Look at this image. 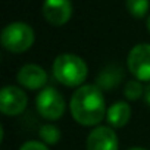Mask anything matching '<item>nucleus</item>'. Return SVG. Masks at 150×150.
<instances>
[{
    "instance_id": "7",
    "label": "nucleus",
    "mask_w": 150,
    "mask_h": 150,
    "mask_svg": "<svg viewBox=\"0 0 150 150\" xmlns=\"http://www.w3.org/2000/svg\"><path fill=\"white\" fill-rule=\"evenodd\" d=\"M86 147L87 150H118V135L112 127L99 125L88 134Z\"/></svg>"
},
{
    "instance_id": "15",
    "label": "nucleus",
    "mask_w": 150,
    "mask_h": 150,
    "mask_svg": "<svg viewBox=\"0 0 150 150\" xmlns=\"http://www.w3.org/2000/svg\"><path fill=\"white\" fill-rule=\"evenodd\" d=\"M19 150H49L47 146L44 143H40V141H27L24 143Z\"/></svg>"
},
{
    "instance_id": "16",
    "label": "nucleus",
    "mask_w": 150,
    "mask_h": 150,
    "mask_svg": "<svg viewBox=\"0 0 150 150\" xmlns=\"http://www.w3.org/2000/svg\"><path fill=\"white\" fill-rule=\"evenodd\" d=\"M143 97H144L146 103L150 106V86H147V87H146V90H144V96H143Z\"/></svg>"
},
{
    "instance_id": "10",
    "label": "nucleus",
    "mask_w": 150,
    "mask_h": 150,
    "mask_svg": "<svg viewBox=\"0 0 150 150\" xmlns=\"http://www.w3.org/2000/svg\"><path fill=\"white\" fill-rule=\"evenodd\" d=\"M124 80V71L119 65H108L97 75V87L100 90H112Z\"/></svg>"
},
{
    "instance_id": "6",
    "label": "nucleus",
    "mask_w": 150,
    "mask_h": 150,
    "mask_svg": "<svg viewBox=\"0 0 150 150\" xmlns=\"http://www.w3.org/2000/svg\"><path fill=\"white\" fill-rule=\"evenodd\" d=\"M27 94L15 86L3 87L0 91V112L6 116L21 115L27 108Z\"/></svg>"
},
{
    "instance_id": "9",
    "label": "nucleus",
    "mask_w": 150,
    "mask_h": 150,
    "mask_svg": "<svg viewBox=\"0 0 150 150\" xmlns=\"http://www.w3.org/2000/svg\"><path fill=\"white\" fill-rule=\"evenodd\" d=\"M18 83L21 86H24L28 90H38L43 88L47 83V74L46 71L40 66V65H34V63H28L24 65L18 75Z\"/></svg>"
},
{
    "instance_id": "8",
    "label": "nucleus",
    "mask_w": 150,
    "mask_h": 150,
    "mask_svg": "<svg viewBox=\"0 0 150 150\" xmlns=\"http://www.w3.org/2000/svg\"><path fill=\"white\" fill-rule=\"evenodd\" d=\"M43 15L44 19L54 27L65 25L72 16L71 0H44Z\"/></svg>"
},
{
    "instance_id": "4",
    "label": "nucleus",
    "mask_w": 150,
    "mask_h": 150,
    "mask_svg": "<svg viewBox=\"0 0 150 150\" xmlns=\"http://www.w3.org/2000/svg\"><path fill=\"white\" fill-rule=\"evenodd\" d=\"M35 106L38 113L49 121L60 119L65 112V100L62 94L53 87H46L38 93Z\"/></svg>"
},
{
    "instance_id": "14",
    "label": "nucleus",
    "mask_w": 150,
    "mask_h": 150,
    "mask_svg": "<svg viewBox=\"0 0 150 150\" xmlns=\"http://www.w3.org/2000/svg\"><path fill=\"white\" fill-rule=\"evenodd\" d=\"M144 87L141 86V83L138 80H131L125 84L124 88V94L128 100H138L141 96H144Z\"/></svg>"
},
{
    "instance_id": "11",
    "label": "nucleus",
    "mask_w": 150,
    "mask_h": 150,
    "mask_svg": "<svg viewBox=\"0 0 150 150\" xmlns=\"http://www.w3.org/2000/svg\"><path fill=\"white\" fill-rule=\"evenodd\" d=\"M131 118V108L125 102H116L113 103L106 113V119L112 128H122L127 125V122Z\"/></svg>"
},
{
    "instance_id": "2",
    "label": "nucleus",
    "mask_w": 150,
    "mask_h": 150,
    "mask_svg": "<svg viewBox=\"0 0 150 150\" xmlns=\"http://www.w3.org/2000/svg\"><path fill=\"white\" fill-rule=\"evenodd\" d=\"M53 74L60 84L66 87H78L86 81L88 69L86 62L80 56L72 53H63L54 59Z\"/></svg>"
},
{
    "instance_id": "17",
    "label": "nucleus",
    "mask_w": 150,
    "mask_h": 150,
    "mask_svg": "<svg viewBox=\"0 0 150 150\" xmlns=\"http://www.w3.org/2000/svg\"><path fill=\"white\" fill-rule=\"evenodd\" d=\"M128 150H147V149H143V147H131Z\"/></svg>"
},
{
    "instance_id": "1",
    "label": "nucleus",
    "mask_w": 150,
    "mask_h": 150,
    "mask_svg": "<svg viewBox=\"0 0 150 150\" xmlns=\"http://www.w3.org/2000/svg\"><path fill=\"white\" fill-rule=\"evenodd\" d=\"M72 118L84 127H94L106 116V103L97 86H81L71 97Z\"/></svg>"
},
{
    "instance_id": "3",
    "label": "nucleus",
    "mask_w": 150,
    "mask_h": 150,
    "mask_svg": "<svg viewBox=\"0 0 150 150\" xmlns=\"http://www.w3.org/2000/svg\"><path fill=\"white\" fill-rule=\"evenodd\" d=\"M35 40L34 30L25 22H12L6 25L0 35L2 46L11 53L27 52Z\"/></svg>"
},
{
    "instance_id": "12",
    "label": "nucleus",
    "mask_w": 150,
    "mask_h": 150,
    "mask_svg": "<svg viewBox=\"0 0 150 150\" xmlns=\"http://www.w3.org/2000/svg\"><path fill=\"white\" fill-rule=\"evenodd\" d=\"M125 6L134 18H143L147 15L150 3L149 0H125Z\"/></svg>"
},
{
    "instance_id": "13",
    "label": "nucleus",
    "mask_w": 150,
    "mask_h": 150,
    "mask_svg": "<svg viewBox=\"0 0 150 150\" xmlns=\"http://www.w3.org/2000/svg\"><path fill=\"white\" fill-rule=\"evenodd\" d=\"M40 138L43 140L44 144H56L60 140V131L54 125H43L38 131Z\"/></svg>"
},
{
    "instance_id": "18",
    "label": "nucleus",
    "mask_w": 150,
    "mask_h": 150,
    "mask_svg": "<svg viewBox=\"0 0 150 150\" xmlns=\"http://www.w3.org/2000/svg\"><path fill=\"white\" fill-rule=\"evenodd\" d=\"M147 30H149V33H150V16H149V19H147Z\"/></svg>"
},
{
    "instance_id": "5",
    "label": "nucleus",
    "mask_w": 150,
    "mask_h": 150,
    "mask_svg": "<svg viewBox=\"0 0 150 150\" xmlns=\"http://www.w3.org/2000/svg\"><path fill=\"white\" fill-rule=\"evenodd\" d=\"M127 66L138 81H150V44L134 46L127 57Z\"/></svg>"
}]
</instances>
